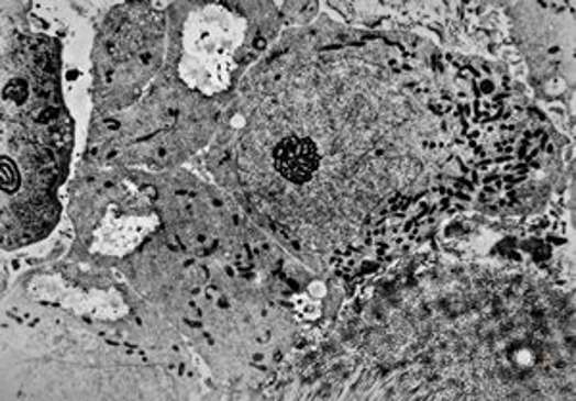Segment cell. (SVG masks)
Wrapping results in <instances>:
<instances>
[{"mask_svg":"<svg viewBox=\"0 0 576 401\" xmlns=\"http://www.w3.org/2000/svg\"><path fill=\"white\" fill-rule=\"evenodd\" d=\"M275 166L290 181H308L319 166L318 151L311 141L287 138L275 148Z\"/></svg>","mask_w":576,"mask_h":401,"instance_id":"1","label":"cell"}]
</instances>
